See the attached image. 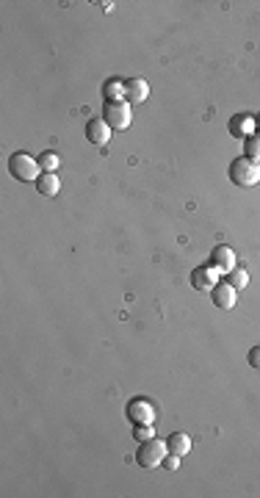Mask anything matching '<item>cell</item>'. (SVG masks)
Here are the masks:
<instances>
[{
    "label": "cell",
    "instance_id": "cell-1",
    "mask_svg": "<svg viewBox=\"0 0 260 498\" xmlns=\"http://www.w3.org/2000/svg\"><path fill=\"white\" fill-rule=\"evenodd\" d=\"M166 454H169L166 440L153 438V440L139 443V449H136V462H139V468H144V471H155V468L164 465V457H166Z\"/></svg>",
    "mask_w": 260,
    "mask_h": 498
},
{
    "label": "cell",
    "instance_id": "cell-2",
    "mask_svg": "<svg viewBox=\"0 0 260 498\" xmlns=\"http://www.w3.org/2000/svg\"><path fill=\"white\" fill-rule=\"evenodd\" d=\"M9 172L20 183H36L42 175V166H39V158H34L28 153H14L9 158Z\"/></svg>",
    "mask_w": 260,
    "mask_h": 498
},
{
    "label": "cell",
    "instance_id": "cell-3",
    "mask_svg": "<svg viewBox=\"0 0 260 498\" xmlns=\"http://www.w3.org/2000/svg\"><path fill=\"white\" fill-rule=\"evenodd\" d=\"M230 183H235V186H241V188H252V186H257L260 183V164H255V161H249V158H235L233 164H230Z\"/></svg>",
    "mask_w": 260,
    "mask_h": 498
},
{
    "label": "cell",
    "instance_id": "cell-4",
    "mask_svg": "<svg viewBox=\"0 0 260 498\" xmlns=\"http://www.w3.org/2000/svg\"><path fill=\"white\" fill-rule=\"evenodd\" d=\"M103 116H105V125L111 130H125L133 119L130 114V103L127 100H119V103H103Z\"/></svg>",
    "mask_w": 260,
    "mask_h": 498
},
{
    "label": "cell",
    "instance_id": "cell-5",
    "mask_svg": "<svg viewBox=\"0 0 260 498\" xmlns=\"http://www.w3.org/2000/svg\"><path fill=\"white\" fill-rule=\"evenodd\" d=\"M127 421L139 426V423H155V404L150 399H130L125 407Z\"/></svg>",
    "mask_w": 260,
    "mask_h": 498
},
{
    "label": "cell",
    "instance_id": "cell-6",
    "mask_svg": "<svg viewBox=\"0 0 260 498\" xmlns=\"http://www.w3.org/2000/svg\"><path fill=\"white\" fill-rule=\"evenodd\" d=\"M219 274L222 271L216 266H200V269H194V274H191V286L197 291H203V294H211L219 286Z\"/></svg>",
    "mask_w": 260,
    "mask_h": 498
},
{
    "label": "cell",
    "instance_id": "cell-7",
    "mask_svg": "<svg viewBox=\"0 0 260 498\" xmlns=\"http://www.w3.org/2000/svg\"><path fill=\"white\" fill-rule=\"evenodd\" d=\"M211 299L219 310H233L235 308V299H238V291L230 286V282H219V286L211 291Z\"/></svg>",
    "mask_w": 260,
    "mask_h": 498
},
{
    "label": "cell",
    "instance_id": "cell-8",
    "mask_svg": "<svg viewBox=\"0 0 260 498\" xmlns=\"http://www.w3.org/2000/svg\"><path fill=\"white\" fill-rule=\"evenodd\" d=\"M211 266H216L222 274H230V271L238 266V260H235V252H233L227 244H219V247L211 252Z\"/></svg>",
    "mask_w": 260,
    "mask_h": 498
},
{
    "label": "cell",
    "instance_id": "cell-9",
    "mask_svg": "<svg viewBox=\"0 0 260 498\" xmlns=\"http://www.w3.org/2000/svg\"><path fill=\"white\" fill-rule=\"evenodd\" d=\"M147 97H150V84H147L144 78H130V81L125 84V100H127L130 105L144 103Z\"/></svg>",
    "mask_w": 260,
    "mask_h": 498
},
{
    "label": "cell",
    "instance_id": "cell-10",
    "mask_svg": "<svg viewBox=\"0 0 260 498\" xmlns=\"http://www.w3.org/2000/svg\"><path fill=\"white\" fill-rule=\"evenodd\" d=\"M227 130H230V136H235V138H249V136L257 130V125H255V116H249V114H235V116L230 119Z\"/></svg>",
    "mask_w": 260,
    "mask_h": 498
},
{
    "label": "cell",
    "instance_id": "cell-11",
    "mask_svg": "<svg viewBox=\"0 0 260 498\" xmlns=\"http://www.w3.org/2000/svg\"><path fill=\"white\" fill-rule=\"evenodd\" d=\"M86 138L92 141V145H108L111 127L105 125V119H89L86 122Z\"/></svg>",
    "mask_w": 260,
    "mask_h": 498
},
{
    "label": "cell",
    "instance_id": "cell-12",
    "mask_svg": "<svg viewBox=\"0 0 260 498\" xmlns=\"http://www.w3.org/2000/svg\"><path fill=\"white\" fill-rule=\"evenodd\" d=\"M36 191L44 194V197H55L61 191V180L55 172H42L39 180H36Z\"/></svg>",
    "mask_w": 260,
    "mask_h": 498
},
{
    "label": "cell",
    "instance_id": "cell-13",
    "mask_svg": "<svg viewBox=\"0 0 260 498\" xmlns=\"http://www.w3.org/2000/svg\"><path fill=\"white\" fill-rule=\"evenodd\" d=\"M166 446H169V451H172V454L185 457V454L191 451V438H188L185 432H174V435H169V438H166Z\"/></svg>",
    "mask_w": 260,
    "mask_h": 498
},
{
    "label": "cell",
    "instance_id": "cell-14",
    "mask_svg": "<svg viewBox=\"0 0 260 498\" xmlns=\"http://www.w3.org/2000/svg\"><path fill=\"white\" fill-rule=\"evenodd\" d=\"M103 100H105V103H119V100H125V84L116 81V78L105 81V84H103Z\"/></svg>",
    "mask_w": 260,
    "mask_h": 498
},
{
    "label": "cell",
    "instance_id": "cell-15",
    "mask_svg": "<svg viewBox=\"0 0 260 498\" xmlns=\"http://www.w3.org/2000/svg\"><path fill=\"white\" fill-rule=\"evenodd\" d=\"M244 158L260 164V130H255L249 138H244Z\"/></svg>",
    "mask_w": 260,
    "mask_h": 498
},
{
    "label": "cell",
    "instance_id": "cell-16",
    "mask_svg": "<svg viewBox=\"0 0 260 498\" xmlns=\"http://www.w3.org/2000/svg\"><path fill=\"white\" fill-rule=\"evenodd\" d=\"M227 282H230V286H233L235 291H241V288H246V286H249V271L235 266V269L227 274Z\"/></svg>",
    "mask_w": 260,
    "mask_h": 498
},
{
    "label": "cell",
    "instance_id": "cell-17",
    "mask_svg": "<svg viewBox=\"0 0 260 498\" xmlns=\"http://www.w3.org/2000/svg\"><path fill=\"white\" fill-rule=\"evenodd\" d=\"M39 166H42V172H55V169L61 166V155H55V153H42V155H39Z\"/></svg>",
    "mask_w": 260,
    "mask_h": 498
},
{
    "label": "cell",
    "instance_id": "cell-18",
    "mask_svg": "<svg viewBox=\"0 0 260 498\" xmlns=\"http://www.w3.org/2000/svg\"><path fill=\"white\" fill-rule=\"evenodd\" d=\"M133 438H136L139 443L153 440V438H155V426H153V423H139V426H133Z\"/></svg>",
    "mask_w": 260,
    "mask_h": 498
},
{
    "label": "cell",
    "instance_id": "cell-19",
    "mask_svg": "<svg viewBox=\"0 0 260 498\" xmlns=\"http://www.w3.org/2000/svg\"><path fill=\"white\" fill-rule=\"evenodd\" d=\"M246 360H249V366H252L255 371H260V346H252V349H249V358H246Z\"/></svg>",
    "mask_w": 260,
    "mask_h": 498
},
{
    "label": "cell",
    "instance_id": "cell-20",
    "mask_svg": "<svg viewBox=\"0 0 260 498\" xmlns=\"http://www.w3.org/2000/svg\"><path fill=\"white\" fill-rule=\"evenodd\" d=\"M164 468H166V471H177V468H180V457L169 451V454L164 457Z\"/></svg>",
    "mask_w": 260,
    "mask_h": 498
},
{
    "label": "cell",
    "instance_id": "cell-21",
    "mask_svg": "<svg viewBox=\"0 0 260 498\" xmlns=\"http://www.w3.org/2000/svg\"><path fill=\"white\" fill-rule=\"evenodd\" d=\"M255 125H257V130H260V114H257V116H255Z\"/></svg>",
    "mask_w": 260,
    "mask_h": 498
}]
</instances>
